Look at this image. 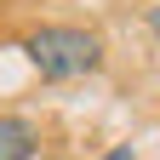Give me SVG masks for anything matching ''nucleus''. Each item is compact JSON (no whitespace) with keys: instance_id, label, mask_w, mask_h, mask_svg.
<instances>
[{"instance_id":"obj_2","label":"nucleus","mask_w":160,"mask_h":160,"mask_svg":"<svg viewBox=\"0 0 160 160\" xmlns=\"http://www.w3.org/2000/svg\"><path fill=\"white\" fill-rule=\"evenodd\" d=\"M40 154V126L23 114H0V160H34Z\"/></svg>"},{"instance_id":"obj_4","label":"nucleus","mask_w":160,"mask_h":160,"mask_svg":"<svg viewBox=\"0 0 160 160\" xmlns=\"http://www.w3.org/2000/svg\"><path fill=\"white\" fill-rule=\"evenodd\" d=\"M149 29H154V40H160V6H154V12H149Z\"/></svg>"},{"instance_id":"obj_1","label":"nucleus","mask_w":160,"mask_h":160,"mask_svg":"<svg viewBox=\"0 0 160 160\" xmlns=\"http://www.w3.org/2000/svg\"><path fill=\"white\" fill-rule=\"evenodd\" d=\"M23 57L46 74V80H80L103 63V40L92 29H74V23H46L23 40Z\"/></svg>"},{"instance_id":"obj_3","label":"nucleus","mask_w":160,"mask_h":160,"mask_svg":"<svg viewBox=\"0 0 160 160\" xmlns=\"http://www.w3.org/2000/svg\"><path fill=\"white\" fill-rule=\"evenodd\" d=\"M97 160H137V154H132V143H114L109 154H97Z\"/></svg>"}]
</instances>
